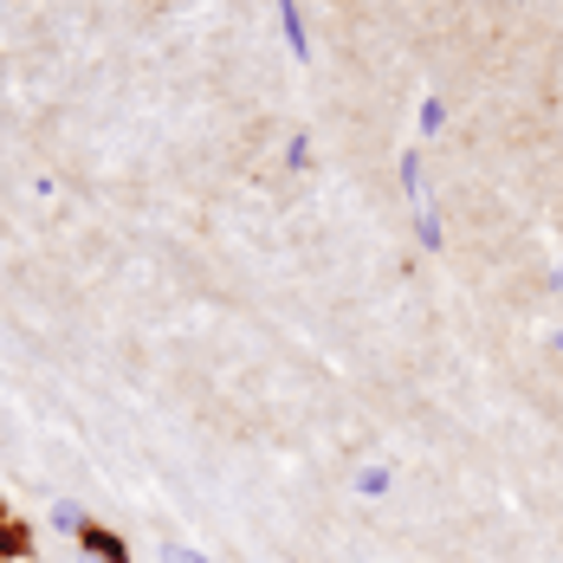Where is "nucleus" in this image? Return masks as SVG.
Returning a JSON list of instances; mask_svg holds the SVG:
<instances>
[{"mask_svg":"<svg viewBox=\"0 0 563 563\" xmlns=\"http://www.w3.org/2000/svg\"><path fill=\"white\" fill-rule=\"evenodd\" d=\"M279 20H285V46H291V59L305 66V59H311V46H305V20H298V0H279Z\"/></svg>","mask_w":563,"mask_h":563,"instance_id":"nucleus-1","label":"nucleus"},{"mask_svg":"<svg viewBox=\"0 0 563 563\" xmlns=\"http://www.w3.org/2000/svg\"><path fill=\"white\" fill-rule=\"evenodd\" d=\"M84 544H91V558H104V563H124V544H117L111 531H97V525H84Z\"/></svg>","mask_w":563,"mask_h":563,"instance_id":"nucleus-2","label":"nucleus"},{"mask_svg":"<svg viewBox=\"0 0 563 563\" xmlns=\"http://www.w3.org/2000/svg\"><path fill=\"white\" fill-rule=\"evenodd\" d=\"M305 156H311V142H305V137L285 142V169H305Z\"/></svg>","mask_w":563,"mask_h":563,"instance_id":"nucleus-3","label":"nucleus"}]
</instances>
